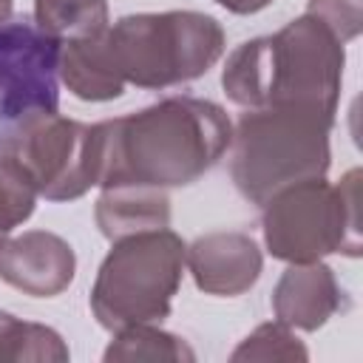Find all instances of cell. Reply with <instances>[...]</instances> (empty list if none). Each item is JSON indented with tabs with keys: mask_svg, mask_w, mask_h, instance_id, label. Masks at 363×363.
Segmentation results:
<instances>
[{
	"mask_svg": "<svg viewBox=\"0 0 363 363\" xmlns=\"http://www.w3.org/2000/svg\"><path fill=\"white\" fill-rule=\"evenodd\" d=\"M218 6H224L233 14H255L261 9H267L272 0H216Z\"/></svg>",
	"mask_w": 363,
	"mask_h": 363,
	"instance_id": "cell-20",
	"label": "cell"
},
{
	"mask_svg": "<svg viewBox=\"0 0 363 363\" xmlns=\"http://www.w3.org/2000/svg\"><path fill=\"white\" fill-rule=\"evenodd\" d=\"M193 281L207 295H241L261 275V252L244 233H210L184 250Z\"/></svg>",
	"mask_w": 363,
	"mask_h": 363,
	"instance_id": "cell-10",
	"label": "cell"
},
{
	"mask_svg": "<svg viewBox=\"0 0 363 363\" xmlns=\"http://www.w3.org/2000/svg\"><path fill=\"white\" fill-rule=\"evenodd\" d=\"M343 43L312 14L281 31L238 45L221 74L227 96L241 108H315L337 111L343 79Z\"/></svg>",
	"mask_w": 363,
	"mask_h": 363,
	"instance_id": "cell-2",
	"label": "cell"
},
{
	"mask_svg": "<svg viewBox=\"0 0 363 363\" xmlns=\"http://www.w3.org/2000/svg\"><path fill=\"white\" fill-rule=\"evenodd\" d=\"M105 45L122 82L170 88L201 77L224 54V28L210 14H128L105 28Z\"/></svg>",
	"mask_w": 363,
	"mask_h": 363,
	"instance_id": "cell-4",
	"label": "cell"
},
{
	"mask_svg": "<svg viewBox=\"0 0 363 363\" xmlns=\"http://www.w3.org/2000/svg\"><path fill=\"white\" fill-rule=\"evenodd\" d=\"M99 187H179L204 176L230 147L233 125L207 99L170 96L139 113L96 122Z\"/></svg>",
	"mask_w": 363,
	"mask_h": 363,
	"instance_id": "cell-1",
	"label": "cell"
},
{
	"mask_svg": "<svg viewBox=\"0 0 363 363\" xmlns=\"http://www.w3.org/2000/svg\"><path fill=\"white\" fill-rule=\"evenodd\" d=\"M306 360V349L281 320L258 326L235 352L233 360Z\"/></svg>",
	"mask_w": 363,
	"mask_h": 363,
	"instance_id": "cell-18",
	"label": "cell"
},
{
	"mask_svg": "<svg viewBox=\"0 0 363 363\" xmlns=\"http://www.w3.org/2000/svg\"><path fill=\"white\" fill-rule=\"evenodd\" d=\"M167 221L170 199L156 187H108L96 201V224L111 241L167 227Z\"/></svg>",
	"mask_w": 363,
	"mask_h": 363,
	"instance_id": "cell-13",
	"label": "cell"
},
{
	"mask_svg": "<svg viewBox=\"0 0 363 363\" xmlns=\"http://www.w3.org/2000/svg\"><path fill=\"white\" fill-rule=\"evenodd\" d=\"M11 17V0H0V26Z\"/></svg>",
	"mask_w": 363,
	"mask_h": 363,
	"instance_id": "cell-21",
	"label": "cell"
},
{
	"mask_svg": "<svg viewBox=\"0 0 363 363\" xmlns=\"http://www.w3.org/2000/svg\"><path fill=\"white\" fill-rule=\"evenodd\" d=\"M332 113L315 108H250L233 128L230 173L241 196L267 204L275 193L329 170Z\"/></svg>",
	"mask_w": 363,
	"mask_h": 363,
	"instance_id": "cell-3",
	"label": "cell"
},
{
	"mask_svg": "<svg viewBox=\"0 0 363 363\" xmlns=\"http://www.w3.org/2000/svg\"><path fill=\"white\" fill-rule=\"evenodd\" d=\"M340 306H343V289L337 286L335 272L320 261L292 264L281 275L272 292L275 318L289 329L315 332Z\"/></svg>",
	"mask_w": 363,
	"mask_h": 363,
	"instance_id": "cell-11",
	"label": "cell"
},
{
	"mask_svg": "<svg viewBox=\"0 0 363 363\" xmlns=\"http://www.w3.org/2000/svg\"><path fill=\"white\" fill-rule=\"evenodd\" d=\"M37 28L60 40L85 37L108 26L105 0H37L34 3Z\"/></svg>",
	"mask_w": 363,
	"mask_h": 363,
	"instance_id": "cell-14",
	"label": "cell"
},
{
	"mask_svg": "<svg viewBox=\"0 0 363 363\" xmlns=\"http://www.w3.org/2000/svg\"><path fill=\"white\" fill-rule=\"evenodd\" d=\"M193 349L150 323H133L116 332V340L108 346L105 360H193Z\"/></svg>",
	"mask_w": 363,
	"mask_h": 363,
	"instance_id": "cell-16",
	"label": "cell"
},
{
	"mask_svg": "<svg viewBox=\"0 0 363 363\" xmlns=\"http://www.w3.org/2000/svg\"><path fill=\"white\" fill-rule=\"evenodd\" d=\"M306 14L320 20L340 43H349L360 34V0H309Z\"/></svg>",
	"mask_w": 363,
	"mask_h": 363,
	"instance_id": "cell-19",
	"label": "cell"
},
{
	"mask_svg": "<svg viewBox=\"0 0 363 363\" xmlns=\"http://www.w3.org/2000/svg\"><path fill=\"white\" fill-rule=\"evenodd\" d=\"M74 269L71 244L45 230H28L0 247V278L31 298L60 295L74 281Z\"/></svg>",
	"mask_w": 363,
	"mask_h": 363,
	"instance_id": "cell-9",
	"label": "cell"
},
{
	"mask_svg": "<svg viewBox=\"0 0 363 363\" xmlns=\"http://www.w3.org/2000/svg\"><path fill=\"white\" fill-rule=\"evenodd\" d=\"M105 28L85 37L62 40L60 77L68 85V91L79 99L105 102V99H116L125 91V82L116 74L105 45Z\"/></svg>",
	"mask_w": 363,
	"mask_h": 363,
	"instance_id": "cell-12",
	"label": "cell"
},
{
	"mask_svg": "<svg viewBox=\"0 0 363 363\" xmlns=\"http://www.w3.org/2000/svg\"><path fill=\"white\" fill-rule=\"evenodd\" d=\"M62 40L31 23L0 26V153L40 113L60 108Z\"/></svg>",
	"mask_w": 363,
	"mask_h": 363,
	"instance_id": "cell-7",
	"label": "cell"
},
{
	"mask_svg": "<svg viewBox=\"0 0 363 363\" xmlns=\"http://www.w3.org/2000/svg\"><path fill=\"white\" fill-rule=\"evenodd\" d=\"M267 250L289 264H312L329 252L360 255V173L349 170L340 184L320 179L298 182L264 204Z\"/></svg>",
	"mask_w": 363,
	"mask_h": 363,
	"instance_id": "cell-6",
	"label": "cell"
},
{
	"mask_svg": "<svg viewBox=\"0 0 363 363\" xmlns=\"http://www.w3.org/2000/svg\"><path fill=\"white\" fill-rule=\"evenodd\" d=\"M0 360H68V346L54 329L0 312Z\"/></svg>",
	"mask_w": 363,
	"mask_h": 363,
	"instance_id": "cell-15",
	"label": "cell"
},
{
	"mask_svg": "<svg viewBox=\"0 0 363 363\" xmlns=\"http://www.w3.org/2000/svg\"><path fill=\"white\" fill-rule=\"evenodd\" d=\"M184 250V241L167 227L116 238L91 292L96 320L119 332L133 323L167 318L182 284Z\"/></svg>",
	"mask_w": 363,
	"mask_h": 363,
	"instance_id": "cell-5",
	"label": "cell"
},
{
	"mask_svg": "<svg viewBox=\"0 0 363 363\" xmlns=\"http://www.w3.org/2000/svg\"><path fill=\"white\" fill-rule=\"evenodd\" d=\"M34 201L37 187L20 159L11 150L0 153V247L9 241L11 230L34 213Z\"/></svg>",
	"mask_w": 363,
	"mask_h": 363,
	"instance_id": "cell-17",
	"label": "cell"
},
{
	"mask_svg": "<svg viewBox=\"0 0 363 363\" xmlns=\"http://www.w3.org/2000/svg\"><path fill=\"white\" fill-rule=\"evenodd\" d=\"M11 153L31 176L37 196L51 201L79 199L99 184V128L57 111L34 116L14 139Z\"/></svg>",
	"mask_w": 363,
	"mask_h": 363,
	"instance_id": "cell-8",
	"label": "cell"
}]
</instances>
